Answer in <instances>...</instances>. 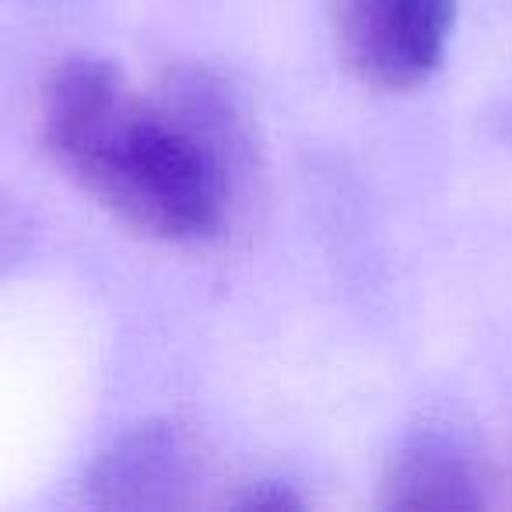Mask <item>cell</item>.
<instances>
[{"label": "cell", "instance_id": "obj_1", "mask_svg": "<svg viewBox=\"0 0 512 512\" xmlns=\"http://www.w3.org/2000/svg\"><path fill=\"white\" fill-rule=\"evenodd\" d=\"M53 162L134 232L158 242H207L225 228L246 130L218 85L176 74L148 99L113 60L71 53L39 95Z\"/></svg>", "mask_w": 512, "mask_h": 512}, {"label": "cell", "instance_id": "obj_2", "mask_svg": "<svg viewBox=\"0 0 512 512\" xmlns=\"http://www.w3.org/2000/svg\"><path fill=\"white\" fill-rule=\"evenodd\" d=\"M456 0H341V43L355 74L383 92H407L442 67Z\"/></svg>", "mask_w": 512, "mask_h": 512}, {"label": "cell", "instance_id": "obj_3", "mask_svg": "<svg viewBox=\"0 0 512 512\" xmlns=\"http://www.w3.org/2000/svg\"><path fill=\"white\" fill-rule=\"evenodd\" d=\"M197 449L172 421H144L113 439L85 477V505L106 512H172L190 505Z\"/></svg>", "mask_w": 512, "mask_h": 512}, {"label": "cell", "instance_id": "obj_4", "mask_svg": "<svg viewBox=\"0 0 512 512\" xmlns=\"http://www.w3.org/2000/svg\"><path fill=\"white\" fill-rule=\"evenodd\" d=\"M383 509L404 512H470L484 509V477L456 442L421 435L393 456L383 477Z\"/></svg>", "mask_w": 512, "mask_h": 512}, {"label": "cell", "instance_id": "obj_5", "mask_svg": "<svg viewBox=\"0 0 512 512\" xmlns=\"http://www.w3.org/2000/svg\"><path fill=\"white\" fill-rule=\"evenodd\" d=\"M32 242H36L32 214L22 207V200H15L0 186V278L25 264Z\"/></svg>", "mask_w": 512, "mask_h": 512}, {"label": "cell", "instance_id": "obj_6", "mask_svg": "<svg viewBox=\"0 0 512 512\" xmlns=\"http://www.w3.org/2000/svg\"><path fill=\"white\" fill-rule=\"evenodd\" d=\"M235 505L246 512H285V509H302L306 502L292 488H285V484L260 481V484H249V491L242 498H235Z\"/></svg>", "mask_w": 512, "mask_h": 512}]
</instances>
